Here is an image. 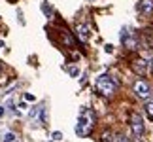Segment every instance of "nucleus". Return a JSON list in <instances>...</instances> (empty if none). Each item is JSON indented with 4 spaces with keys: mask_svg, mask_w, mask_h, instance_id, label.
<instances>
[{
    "mask_svg": "<svg viewBox=\"0 0 153 142\" xmlns=\"http://www.w3.org/2000/svg\"><path fill=\"white\" fill-rule=\"evenodd\" d=\"M115 87H117V80H114L108 74H102V76H98V78H97V89H98V93L106 95V97L114 95Z\"/></svg>",
    "mask_w": 153,
    "mask_h": 142,
    "instance_id": "f03ea898",
    "label": "nucleus"
},
{
    "mask_svg": "<svg viewBox=\"0 0 153 142\" xmlns=\"http://www.w3.org/2000/svg\"><path fill=\"white\" fill-rule=\"evenodd\" d=\"M151 68H153V59H151Z\"/></svg>",
    "mask_w": 153,
    "mask_h": 142,
    "instance_id": "6ab92c4d",
    "label": "nucleus"
},
{
    "mask_svg": "<svg viewBox=\"0 0 153 142\" xmlns=\"http://www.w3.org/2000/svg\"><path fill=\"white\" fill-rule=\"evenodd\" d=\"M146 112H148V116L153 120V100H148V104H146Z\"/></svg>",
    "mask_w": 153,
    "mask_h": 142,
    "instance_id": "9d476101",
    "label": "nucleus"
},
{
    "mask_svg": "<svg viewBox=\"0 0 153 142\" xmlns=\"http://www.w3.org/2000/svg\"><path fill=\"white\" fill-rule=\"evenodd\" d=\"M0 117H4V108L0 106Z\"/></svg>",
    "mask_w": 153,
    "mask_h": 142,
    "instance_id": "a211bd4d",
    "label": "nucleus"
},
{
    "mask_svg": "<svg viewBox=\"0 0 153 142\" xmlns=\"http://www.w3.org/2000/svg\"><path fill=\"white\" fill-rule=\"evenodd\" d=\"M17 17H19V23H21V25H25V19H23V13H21V11H17Z\"/></svg>",
    "mask_w": 153,
    "mask_h": 142,
    "instance_id": "dca6fc26",
    "label": "nucleus"
},
{
    "mask_svg": "<svg viewBox=\"0 0 153 142\" xmlns=\"http://www.w3.org/2000/svg\"><path fill=\"white\" fill-rule=\"evenodd\" d=\"M134 93H136V97H138V99H149V95H151V87H149L148 81L138 80L136 84H134Z\"/></svg>",
    "mask_w": 153,
    "mask_h": 142,
    "instance_id": "7ed1b4c3",
    "label": "nucleus"
},
{
    "mask_svg": "<svg viewBox=\"0 0 153 142\" xmlns=\"http://www.w3.org/2000/svg\"><path fill=\"white\" fill-rule=\"evenodd\" d=\"M131 127H132V133L136 135V137H142V135H144V121H142V117H140L138 114H132Z\"/></svg>",
    "mask_w": 153,
    "mask_h": 142,
    "instance_id": "20e7f679",
    "label": "nucleus"
},
{
    "mask_svg": "<svg viewBox=\"0 0 153 142\" xmlns=\"http://www.w3.org/2000/svg\"><path fill=\"white\" fill-rule=\"evenodd\" d=\"M132 68L136 70L138 74H146V72H148V63H146V61H136L132 64Z\"/></svg>",
    "mask_w": 153,
    "mask_h": 142,
    "instance_id": "6e6552de",
    "label": "nucleus"
},
{
    "mask_svg": "<svg viewBox=\"0 0 153 142\" xmlns=\"http://www.w3.org/2000/svg\"><path fill=\"white\" fill-rule=\"evenodd\" d=\"M138 11H142V13H151L153 11V0H140L138 2Z\"/></svg>",
    "mask_w": 153,
    "mask_h": 142,
    "instance_id": "0eeeda50",
    "label": "nucleus"
},
{
    "mask_svg": "<svg viewBox=\"0 0 153 142\" xmlns=\"http://www.w3.org/2000/svg\"><path fill=\"white\" fill-rule=\"evenodd\" d=\"M117 142H128V140L125 137H117Z\"/></svg>",
    "mask_w": 153,
    "mask_h": 142,
    "instance_id": "f3484780",
    "label": "nucleus"
},
{
    "mask_svg": "<svg viewBox=\"0 0 153 142\" xmlns=\"http://www.w3.org/2000/svg\"><path fill=\"white\" fill-rule=\"evenodd\" d=\"M104 49H106V53H111V51H114V46H111V44H106Z\"/></svg>",
    "mask_w": 153,
    "mask_h": 142,
    "instance_id": "4468645a",
    "label": "nucleus"
},
{
    "mask_svg": "<svg viewBox=\"0 0 153 142\" xmlns=\"http://www.w3.org/2000/svg\"><path fill=\"white\" fill-rule=\"evenodd\" d=\"M76 34H78V38L81 40V42H87V40L91 38V31L87 25H78L76 27Z\"/></svg>",
    "mask_w": 153,
    "mask_h": 142,
    "instance_id": "423d86ee",
    "label": "nucleus"
},
{
    "mask_svg": "<svg viewBox=\"0 0 153 142\" xmlns=\"http://www.w3.org/2000/svg\"><path fill=\"white\" fill-rule=\"evenodd\" d=\"M68 72H70V76H78V74H79V70L76 68V67H72V68H68Z\"/></svg>",
    "mask_w": 153,
    "mask_h": 142,
    "instance_id": "f8f14e48",
    "label": "nucleus"
},
{
    "mask_svg": "<svg viewBox=\"0 0 153 142\" xmlns=\"http://www.w3.org/2000/svg\"><path fill=\"white\" fill-rule=\"evenodd\" d=\"M93 125H95V114L87 108H81L79 117H78V125H76V135L78 137H87L91 133Z\"/></svg>",
    "mask_w": 153,
    "mask_h": 142,
    "instance_id": "f257e3e1",
    "label": "nucleus"
},
{
    "mask_svg": "<svg viewBox=\"0 0 153 142\" xmlns=\"http://www.w3.org/2000/svg\"><path fill=\"white\" fill-rule=\"evenodd\" d=\"M51 137H53V140H61V138H62V133H59V131H55V133L51 135Z\"/></svg>",
    "mask_w": 153,
    "mask_h": 142,
    "instance_id": "ddd939ff",
    "label": "nucleus"
},
{
    "mask_svg": "<svg viewBox=\"0 0 153 142\" xmlns=\"http://www.w3.org/2000/svg\"><path fill=\"white\" fill-rule=\"evenodd\" d=\"M42 10H44V13L48 15V17L53 15V8H49V4H48V2H42Z\"/></svg>",
    "mask_w": 153,
    "mask_h": 142,
    "instance_id": "1a4fd4ad",
    "label": "nucleus"
},
{
    "mask_svg": "<svg viewBox=\"0 0 153 142\" xmlns=\"http://www.w3.org/2000/svg\"><path fill=\"white\" fill-rule=\"evenodd\" d=\"M25 100H28V102H32V100H34V95H30V93H27V95H25Z\"/></svg>",
    "mask_w": 153,
    "mask_h": 142,
    "instance_id": "2eb2a0df",
    "label": "nucleus"
},
{
    "mask_svg": "<svg viewBox=\"0 0 153 142\" xmlns=\"http://www.w3.org/2000/svg\"><path fill=\"white\" fill-rule=\"evenodd\" d=\"M4 142H15V135L13 133H6L4 135Z\"/></svg>",
    "mask_w": 153,
    "mask_h": 142,
    "instance_id": "9b49d317",
    "label": "nucleus"
},
{
    "mask_svg": "<svg viewBox=\"0 0 153 142\" xmlns=\"http://www.w3.org/2000/svg\"><path fill=\"white\" fill-rule=\"evenodd\" d=\"M121 42H123V46L131 47V49H134V47H136V40L132 38V32L128 31L127 27H123V28H121Z\"/></svg>",
    "mask_w": 153,
    "mask_h": 142,
    "instance_id": "39448f33",
    "label": "nucleus"
}]
</instances>
